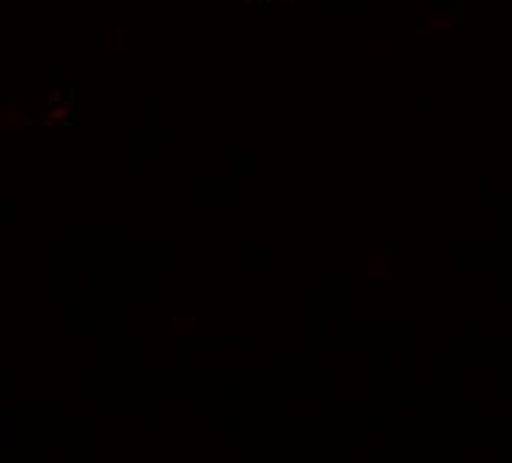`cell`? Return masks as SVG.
I'll return each instance as SVG.
<instances>
[]
</instances>
